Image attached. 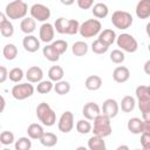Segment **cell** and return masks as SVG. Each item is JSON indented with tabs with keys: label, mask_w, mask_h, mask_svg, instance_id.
<instances>
[{
	"label": "cell",
	"mask_w": 150,
	"mask_h": 150,
	"mask_svg": "<svg viewBox=\"0 0 150 150\" xmlns=\"http://www.w3.org/2000/svg\"><path fill=\"white\" fill-rule=\"evenodd\" d=\"M15 138H14V134L12 131H2L0 134V143L1 145H11L12 143H14Z\"/></svg>",
	"instance_id": "ab89813d"
},
{
	"label": "cell",
	"mask_w": 150,
	"mask_h": 150,
	"mask_svg": "<svg viewBox=\"0 0 150 150\" xmlns=\"http://www.w3.org/2000/svg\"><path fill=\"white\" fill-rule=\"evenodd\" d=\"M45 130L41 124L39 123H32L27 128V134L30 139H40V137L43 135Z\"/></svg>",
	"instance_id": "7402d4cb"
},
{
	"label": "cell",
	"mask_w": 150,
	"mask_h": 150,
	"mask_svg": "<svg viewBox=\"0 0 150 150\" xmlns=\"http://www.w3.org/2000/svg\"><path fill=\"white\" fill-rule=\"evenodd\" d=\"M29 12H30V16L35 21H40V22H46L50 18V14H52L49 7L42 4H34L30 7Z\"/></svg>",
	"instance_id": "9c48e42d"
},
{
	"label": "cell",
	"mask_w": 150,
	"mask_h": 150,
	"mask_svg": "<svg viewBox=\"0 0 150 150\" xmlns=\"http://www.w3.org/2000/svg\"><path fill=\"white\" fill-rule=\"evenodd\" d=\"M118 110H120V105H118V102L114 98H107L103 104H102V108H101V114L105 115L107 117L109 118H114L117 116L118 114Z\"/></svg>",
	"instance_id": "8fae6325"
},
{
	"label": "cell",
	"mask_w": 150,
	"mask_h": 150,
	"mask_svg": "<svg viewBox=\"0 0 150 150\" xmlns=\"http://www.w3.org/2000/svg\"><path fill=\"white\" fill-rule=\"evenodd\" d=\"M36 28V21L30 16V18H23L21 20V23H20V29L22 33L25 34H32Z\"/></svg>",
	"instance_id": "44dd1931"
},
{
	"label": "cell",
	"mask_w": 150,
	"mask_h": 150,
	"mask_svg": "<svg viewBox=\"0 0 150 150\" xmlns=\"http://www.w3.org/2000/svg\"><path fill=\"white\" fill-rule=\"evenodd\" d=\"M42 54H43V56H45L48 61H50V62H56V61H59V59H60V54H59V53L56 52V49L52 46V43H47V45L43 47Z\"/></svg>",
	"instance_id": "d4e9b609"
},
{
	"label": "cell",
	"mask_w": 150,
	"mask_h": 150,
	"mask_svg": "<svg viewBox=\"0 0 150 150\" xmlns=\"http://www.w3.org/2000/svg\"><path fill=\"white\" fill-rule=\"evenodd\" d=\"M32 148V141L29 137H20L15 141V149L16 150H29Z\"/></svg>",
	"instance_id": "8d00e7d4"
},
{
	"label": "cell",
	"mask_w": 150,
	"mask_h": 150,
	"mask_svg": "<svg viewBox=\"0 0 150 150\" xmlns=\"http://www.w3.org/2000/svg\"><path fill=\"white\" fill-rule=\"evenodd\" d=\"M5 108H6V101H5L4 96H2V95H0V114L5 110Z\"/></svg>",
	"instance_id": "bcb514c9"
},
{
	"label": "cell",
	"mask_w": 150,
	"mask_h": 150,
	"mask_svg": "<svg viewBox=\"0 0 150 150\" xmlns=\"http://www.w3.org/2000/svg\"><path fill=\"white\" fill-rule=\"evenodd\" d=\"M125 60V55L123 53V50L121 49H114L111 53H110V61L116 63V64H120L122 62H124Z\"/></svg>",
	"instance_id": "f35d334b"
},
{
	"label": "cell",
	"mask_w": 150,
	"mask_h": 150,
	"mask_svg": "<svg viewBox=\"0 0 150 150\" xmlns=\"http://www.w3.org/2000/svg\"><path fill=\"white\" fill-rule=\"evenodd\" d=\"M136 97H137V101L138 103H142V102H150V89L148 86H144V84H141L136 88Z\"/></svg>",
	"instance_id": "cb8c5ba5"
},
{
	"label": "cell",
	"mask_w": 150,
	"mask_h": 150,
	"mask_svg": "<svg viewBox=\"0 0 150 150\" xmlns=\"http://www.w3.org/2000/svg\"><path fill=\"white\" fill-rule=\"evenodd\" d=\"M136 15L144 20L150 16V0H139L136 5Z\"/></svg>",
	"instance_id": "e0dca14e"
},
{
	"label": "cell",
	"mask_w": 150,
	"mask_h": 150,
	"mask_svg": "<svg viewBox=\"0 0 150 150\" xmlns=\"http://www.w3.org/2000/svg\"><path fill=\"white\" fill-rule=\"evenodd\" d=\"M88 45L84 41H76L71 46V52L75 56H83L88 53Z\"/></svg>",
	"instance_id": "f1b7e54d"
},
{
	"label": "cell",
	"mask_w": 150,
	"mask_h": 150,
	"mask_svg": "<svg viewBox=\"0 0 150 150\" xmlns=\"http://www.w3.org/2000/svg\"><path fill=\"white\" fill-rule=\"evenodd\" d=\"M76 4L81 9H89L94 5V0H76Z\"/></svg>",
	"instance_id": "ee69618b"
},
{
	"label": "cell",
	"mask_w": 150,
	"mask_h": 150,
	"mask_svg": "<svg viewBox=\"0 0 150 150\" xmlns=\"http://www.w3.org/2000/svg\"><path fill=\"white\" fill-rule=\"evenodd\" d=\"M22 46H23V48H25L26 52H28V53H35L40 48V40L36 36L32 35V34H27L23 38V40H22Z\"/></svg>",
	"instance_id": "4fadbf2b"
},
{
	"label": "cell",
	"mask_w": 150,
	"mask_h": 150,
	"mask_svg": "<svg viewBox=\"0 0 150 150\" xmlns=\"http://www.w3.org/2000/svg\"><path fill=\"white\" fill-rule=\"evenodd\" d=\"M7 19H8V18L6 16V14H5V13H2V12H0V26H1V25H2Z\"/></svg>",
	"instance_id": "c3c4849f"
},
{
	"label": "cell",
	"mask_w": 150,
	"mask_h": 150,
	"mask_svg": "<svg viewBox=\"0 0 150 150\" xmlns=\"http://www.w3.org/2000/svg\"><path fill=\"white\" fill-rule=\"evenodd\" d=\"M2 55L6 60L8 61H13L16 56H18V48L14 43H7L5 45L4 49H2Z\"/></svg>",
	"instance_id": "83f0119b"
},
{
	"label": "cell",
	"mask_w": 150,
	"mask_h": 150,
	"mask_svg": "<svg viewBox=\"0 0 150 150\" xmlns=\"http://www.w3.org/2000/svg\"><path fill=\"white\" fill-rule=\"evenodd\" d=\"M117 149H129V148H128L127 145H121V146H118Z\"/></svg>",
	"instance_id": "681fc988"
},
{
	"label": "cell",
	"mask_w": 150,
	"mask_h": 150,
	"mask_svg": "<svg viewBox=\"0 0 150 150\" xmlns=\"http://www.w3.org/2000/svg\"><path fill=\"white\" fill-rule=\"evenodd\" d=\"M0 33L4 38H11L14 34V26L8 19L0 26Z\"/></svg>",
	"instance_id": "e575fe53"
},
{
	"label": "cell",
	"mask_w": 150,
	"mask_h": 150,
	"mask_svg": "<svg viewBox=\"0 0 150 150\" xmlns=\"http://www.w3.org/2000/svg\"><path fill=\"white\" fill-rule=\"evenodd\" d=\"M53 87H54V84H53V82L50 80H48V81H42L41 80L40 82H38L36 91L39 94H48V93H50L53 90Z\"/></svg>",
	"instance_id": "836d02e7"
},
{
	"label": "cell",
	"mask_w": 150,
	"mask_h": 150,
	"mask_svg": "<svg viewBox=\"0 0 150 150\" xmlns=\"http://www.w3.org/2000/svg\"><path fill=\"white\" fill-rule=\"evenodd\" d=\"M57 128L63 134H68L73 130V128H74V115H73L71 111L67 110L60 116L59 122H57Z\"/></svg>",
	"instance_id": "30bf717a"
},
{
	"label": "cell",
	"mask_w": 150,
	"mask_h": 150,
	"mask_svg": "<svg viewBox=\"0 0 150 150\" xmlns=\"http://www.w3.org/2000/svg\"><path fill=\"white\" fill-rule=\"evenodd\" d=\"M116 33L112 29H103L102 32L98 33V40L101 42H103L104 45H107L108 47H110L115 41H116Z\"/></svg>",
	"instance_id": "ac0fdd59"
},
{
	"label": "cell",
	"mask_w": 150,
	"mask_h": 150,
	"mask_svg": "<svg viewBox=\"0 0 150 150\" xmlns=\"http://www.w3.org/2000/svg\"><path fill=\"white\" fill-rule=\"evenodd\" d=\"M42 77H43V71L38 66H32L26 71V79L30 83H38V82H40L42 80Z\"/></svg>",
	"instance_id": "2e32d148"
},
{
	"label": "cell",
	"mask_w": 150,
	"mask_h": 150,
	"mask_svg": "<svg viewBox=\"0 0 150 150\" xmlns=\"http://www.w3.org/2000/svg\"><path fill=\"white\" fill-rule=\"evenodd\" d=\"M0 128H1V125H0Z\"/></svg>",
	"instance_id": "816d5d0a"
},
{
	"label": "cell",
	"mask_w": 150,
	"mask_h": 150,
	"mask_svg": "<svg viewBox=\"0 0 150 150\" xmlns=\"http://www.w3.org/2000/svg\"><path fill=\"white\" fill-rule=\"evenodd\" d=\"M23 70L21 69V68H19V67H15V68H13V69H11L9 70V73H8V77H9V80L12 81V82H14V83H19L22 79H23Z\"/></svg>",
	"instance_id": "d590c367"
},
{
	"label": "cell",
	"mask_w": 150,
	"mask_h": 150,
	"mask_svg": "<svg viewBox=\"0 0 150 150\" xmlns=\"http://www.w3.org/2000/svg\"><path fill=\"white\" fill-rule=\"evenodd\" d=\"M54 35H55V29L54 26L49 22H43L39 29V38L42 42L45 43H49L54 40Z\"/></svg>",
	"instance_id": "7c38bea8"
},
{
	"label": "cell",
	"mask_w": 150,
	"mask_h": 150,
	"mask_svg": "<svg viewBox=\"0 0 150 150\" xmlns=\"http://www.w3.org/2000/svg\"><path fill=\"white\" fill-rule=\"evenodd\" d=\"M112 79L117 83H124L130 79V70L124 66H118L112 71Z\"/></svg>",
	"instance_id": "9a60e30c"
},
{
	"label": "cell",
	"mask_w": 150,
	"mask_h": 150,
	"mask_svg": "<svg viewBox=\"0 0 150 150\" xmlns=\"http://www.w3.org/2000/svg\"><path fill=\"white\" fill-rule=\"evenodd\" d=\"M141 144L144 150L150 149V131H144L141 134Z\"/></svg>",
	"instance_id": "7bdbcfd3"
},
{
	"label": "cell",
	"mask_w": 150,
	"mask_h": 150,
	"mask_svg": "<svg viewBox=\"0 0 150 150\" xmlns=\"http://www.w3.org/2000/svg\"><path fill=\"white\" fill-rule=\"evenodd\" d=\"M28 13V5L22 0H13L6 5L5 14L11 20L23 19Z\"/></svg>",
	"instance_id": "6da1fadb"
},
{
	"label": "cell",
	"mask_w": 150,
	"mask_h": 150,
	"mask_svg": "<svg viewBox=\"0 0 150 150\" xmlns=\"http://www.w3.org/2000/svg\"><path fill=\"white\" fill-rule=\"evenodd\" d=\"M52 46L56 49V52H57L60 55H62L63 53H66V50H67V48H68V43H67V41H64V40H56V41H53V42H52Z\"/></svg>",
	"instance_id": "60d3db41"
},
{
	"label": "cell",
	"mask_w": 150,
	"mask_h": 150,
	"mask_svg": "<svg viewBox=\"0 0 150 150\" xmlns=\"http://www.w3.org/2000/svg\"><path fill=\"white\" fill-rule=\"evenodd\" d=\"M36 116H38L39 121L43 125H46V127H52L56 122V114H55V111L46 102H41L36 107Z\"/></svg>",
	"instance_id": "3957f363"
},
{
	"label": "cell",
	"mask_w": 150,
	"mask_h": 150,
	"mask_svg": "<svg viewBox=\"0 0 150 150\" xmlns=\"http://www.w3.org/2000/svg\"><path fill=\"white\" fill-rule=\"evenodd\" d=\"M118 105H120V108L122 109L123 112H131L135 109L136 101H135V98L132 96L127 95V96H124L122 98V101H121V103Z\"/></svg>",
	"instance_id": "484cf974"
},
{
	"label": "cell",
	"mask_w": 150,
	"mask_h": 150,
	"mask_svg": "<svg viewBox=\"0 0 150 150\" xmlns=\"http://www.w3.org/2000/svg\"><path fill=\"white\" fill-rule=\"evenodd\" d=\"M66 18H59L55 20L54 22V29L59 33V34H64V27H66Z\"/></svg>",
	"instance_id": "b9f144b4"
},
{
	"label": "cell",
	"mask_w": 150,
	"mask_h": 150,
	"mask_svg": "<svg viewBox=\"0 0 150 150\" xmlns=\"http://www.w3.org/2000/svg\"><path fill=\"white\" fill-rule=\"evenodd\" d=\"M98 114H101V108L98 107L97 103L95 102H88L83 105V109H82V115L84 116V118L89 120V121H93Z\"/></svg>",
	"instance_id": "5bb4252c"
},
{
	"label": "cell",
	"mask_w": 150,
	"mask_h": 150,
	"mask_svg": "<svg viewBox=\"0 0 150 150\" xmlns=\"http://www.w3.org/2000/svg\"><path fill=\"white\" fill-rule=\"evenodd\" d=\"M88 148L90 150H105L107 145H105V142H104L103 137L93 135L88 139Z\"/></svg>",
	"instance_id": "603a6c76"
},
{
	"label": "cell",
	"mask_w": 150,
	"mask_h": 150,
	"mask_svg": "<svg viewBox=\"0 0 150 150\" xmlns=\"http://www.w3.org/2000/svg\"><path fill=\"white\" fill-rule=\"evenodd\" d=\"M91 12H93V15L96 19H104L109 14V8L105 4L97 2V4L91 6Z\"/></svg>",
	"instance_id": "d6986e66"
},
{
	"label": "cell",
	"mask_w": 150,
	"mask_h": 150,
	"mask_svg": "<svg viewBox=\"0 0 150 150\" xmlns=\"http://www.w3.org/2000/svg\"><path fill=\"white\" fill-rule=\"evenodd\" d=\"M132 22V15L127 11H115L111 15V23L118 29H128Z\"/></svg>",
	"instance_id": "5b68a950"
},
{
	"label": "cell",
	"mask_w": 150,
	"mask_h": 150,
	"mask_svg": "<svg viewBox=\"0 0 150 150\" xmlns=\"http://www.w3.org/2000/svg\"><path fill=\"white\" fill-rule=\"evenodd\" d=\"M76 130H77V132L81 134V135L89 134V132L91 131V124H90L89 120L84 118V120L77 121V123H76Z\"/></svg>",
	"instance_id": "d6a6232c"
},
{
	"label": "cell",
	"mask_w": 150,
	"mask_h": 150,
	"mask_svg": "<svg viewBox=\"0 0 150 150\" xmlns=\"http://www.w3.org/2000/svg\"><path fill=\"white\" fill-rule=\"evenodd\" d=\"M8 79V70L6 67L0 66V83H4Z\"/></svg>",
	"instance_id": "f6af8a7d"
},
{
	"label": "cell",
	"mask_w": 150,
	"mask_h": 150,
	"mask_svg": "<svg viewBox=\"0 0 150 150\" xmlns=\"http://www.w3.org/2000/svg\"><path fill=\"white\" fill-rule=\"evenodd\" d=\"M84 86L88 90H91V91L98 90L102 87V79L98 75H90L86 79Z\"/></svg>",
	"instance_id": "ffe728a7"
},
{
	"label": "cell",
	"mask_w": 150,
	"mask_h": 150,
	"mask_svg": "<svg viewBox=\"0 0 150 150\" xmlns=\"http://www.w3.org/2000/svg\"><path fill=\"white\" fill-rule=\"evenodd\" d=\"M116 43L117 46L127 53H135L138 49V42L137 40L128 33H122L121 35L116 36Z\"/></svg>",
	"instance_id": "8992f818"
},
{
	"label": "cell",
	"mask_w": 150,
	"mask_h": 150,
	"mask_svg": "<svg viewBox=\"0 0 150 150\" xmlns=\"http://www.w3.org/2000/svg\"><path fill=\"white\" fill-rule=\"evenodd\" d=\"M127 128L134 135H139L144 131H150V120H142L138 117H132L128 121Z\"/></svg>",
	"instance_id": "ba28073f"
},
{
	"label": "cell",
	"mask_w": 150,
	"mask_h": 150,
	"mask_svg": "<svg viewBox=\"0 0 150 150\" xmlns=\"http://www.w3.org/2000/svg\"><path fill=\"white\" fill-rule=\"evenodd\" d=\"M53 89L55 90V93H56L57 95H66V94H68V93L70 91V83H69L68 81L60 80V81H57V82L54 84Z\"/></svg>",
	"instance_id": "1f68e13d"
},
{
	"label": "cell",
	"mask_w": 150,
	"mask_h": 150,
	"mask_svg": "<svg viewBox=\"0 0 150 150\" xmlns=\"http://www.w3.org/2000/svg\"><path fill=\"white\" fill-rule=\"evenodd\" d=\"M60 2L62 5H64V6H70V5H73L75 2V0H60Z\"/></svg>",
	"instance_id": "7dc6e473"
},
{
	"label": "cell",
	"mask_w": 150,
	"mask_h": 150,
	"mask_svg": "<svg viewBox=\"0 0 150 150\" xmlns=\"http://www.w3.org/2000/svg\"><path fill=\"white\" fill-rule=\"evenodd\" d=\"M79 27H80V23L76 19H67L66 27H64V34L74 35L79 33Z\"/></svg>",
	"instance_id": "4dcf8cb0"
},
{
	"label": "cell",
	"mask_w": 150,
	"mask_h": 150,
	"mask_svg": "<svg viewBox=\"0 0 150 150\" xmlns=\"http://www.w3.org/2000/svg\"><path fill=\"white\" fill-rule=\"evenodd\" d=\"M110 120L109 117H107L105 115L103 114H98L93 121H94V125L91 127V132L96 136H100V137H108L111 132H112V129H111V123H110Z\"/></svg>",
	"instance_id": "7a4b0ae2"
},
{
	"label": "cell",
	"mask_w": 150,
	"mask_h": 150,
	"mask_svg": "<svg viewBox=\"0 0 150 150\" xmlns=\"http://www.w3.org/2000/svg\"><path fill=\"white\" fill-rule=\"evenodd\" d=\"M34 90L35 89H34L33 84H30V82L15 84L12 88V96L18 101H22V100L30 97L34 94Z\"/></svg>",
	"instance_id": "52a82bcc"
},
{
	"label": "cell",
	"mask_w": 150,
	"mask_h": 150,
	"mask_svg": "<svg viewBox=\"0 0 150 150\" xmlns=\"http://www.w3.org/2000/svg\"><path fill=\"white\" fill-rule=\"evenodd\" d=\"M63 75H64V71H63L62 67H60V66H53L48 70V77L52 82H57V81L62 80Z\"/></svg>",
	"instance_id": "f546056e"
},
{
	"label": "cell",
	"mask_w": 150,
	"mask_h": 150,
	"mask_svg": "<svg viewBox=\"0 0 150 150\" xmlns=\"http://www.w3.org/2000/svg\"><path fill=\"white\" fill-rule=\"evenodd\" d=\"M108 49H109V47L107 45H104L103 42H101L98 39H96L91 43V50L95 54H104V53L108 52Z\"/></svg>",
	"instance_id": "74e56055"
},
{
	"label": "cell",
	"mask_w": 150,
	"mask_h": 150,
	"mask_svg": "<svg viewBox=\"0 0 150 150\" xmlns=\"http://www.w3.org/2000/svg\"><path fill=\"white\" fill-rule=\"evenodd\" d=\"M102 29V25L97 19H89L82 22L79 27V33L82 38L89 39L96 36Z\"/></svg>",
	"instance_id": "277c9868"
},
{
	"label": "cell",
	"mask_w": 150,
	"mask_h": 150,
	"mask_svg": "<svg viewBox=\"0 0 150 150\" xmlns=\"http://www.w3.org/2000/svg\"><path fill=\"white\" fill-rule=\"evenodd\" d=\"M39 141L43 146L52 148L57 144V136L54 132H43V135L40 137Z\"/></svg>",
	"instance_id": "4316f807"
},
{
	"label": "cell",
	"mask_w": 150,
	"mask_h": 150,
	"mask_svg": "<svg viewBox=\"0 0 150 150\" xmlns=\"http://www.w3.org/2000/svg\"><path fill=\"white\" fill-rule=\"evenodd\" d=\"M0 146H1V143H0Z\"/></svg>",
	"instance_id": "f907efd6"
}]
</instances>
